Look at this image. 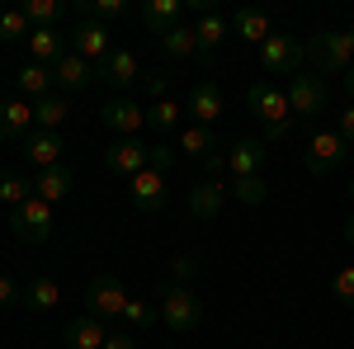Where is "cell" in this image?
Returning a JSON list of instances; mask_svg holds the SVG:
<instances>
[{
    "label": "cell",
    "mask_w": 354,
    "mask_h": 349,
    "mask_svg": "<svg viewBox=\"0 0 354 349\" xmlns=\"http://www.w3.org/2000/svg\"><path fill=\"white\" fill-rule=\"evenodd\" d=\"M123 321L133 326V330H151V326L161 321V312H156V302H128V307H123Z\"/></svg>",
    "instance_id": "d590c367"
},
{
    "label": "cell",
    "mask_w": 354,
    "mask_h": 349,
    "mask_svg": "<svg viewBox=\"0 0 354 349\" xmlns=\"http://www.w3.org/2000/svg\"><path fill=\"white\" fill-rule=\"evenodd\" d=\"M109 335H113V326L104 317H90V312H81V317H71L62 326V345L66 349H104Z\"/></svg>",
    "instance_id": "5bb4252c"
},
{
    "label": "cell",
    "mask_w": 354,
    "mask_h": 349,
    "mask_svg": "<svg viewBox=\"0 0 354 349\" xmlns=\"http://www.w3.org/2000/svg\"><path fill=\"white\" fill-rule=\"evenodd\" d=\"M350 203H354V185H350Z\"/></svg>",
    "instance_id": "7dc6e473"
},
{
    "label": "cell",
    "mask_w": 354,
    "mask_h": 349,
    "mask_svg": "<svg viewBox=\"0 0 354 349\" xmlns=\"http://www.w3.org/2000/svg\"><path fill=\"white\" fill-rule=\"evenodd\" d=\"M232 33H236L241 43H250V48H265L274 38V19L265 10H236V15H232Z\"/></svg>",
    "instance_id": "603a6c76"
},
{
    "label": "cell",
    "mask_w": 354,
    "mask_h": 349,
    "mask_svg": "<svg viewBox=\"0 0 354 349\" xmlns=\"http://www.w3.org/2000/svg\"><path fill=\"white\" fill-rule=\"evenodd\" d=\"M147 165H156V170H165V175H170V165H175V147H170V142H156Z\"/></svg>",
    "instance_id": "ab89813d"
},
{
    "label": "cell",
    "mask_w": 354,
    "mask_h": 349,
    "mask_svg": "<svg viewBox=\"0 0 354 349\" xmlns=\"http://www.w3.org/2000/svg\"><path fill=\"white\" fill-rule=\"evenodd\" d=\"M62 133H33L24 142V156H28V165L33 170H53V165H62Z\"/></svg>",
    "instance_id": "d4e9b609"
},
{
    "label": "cell",
    "mask_w": 354,
    "mask_h": 349,
    "mask_svg": "<svg viewBox=\"0 0 354 349\" xmlns=\"http://www.w3.org/2000/svg\"><path fill=\"white\" fill-rule=\"evenodd\" d=\"M76 10H81V19H95V24H109V19H118V15H128L123 0H81Z\"/></svg>",
    "instance_id": "e575fe53"
},
{
    "label": "cell",
    "mask_w": 354,
    "mask_h": 349,
    "mask_svg": "<svg viewBox=\"0 0 354 349\" xmlns=\"http://www.w3.org/2000/svg\"><path fill=\"white\" fill-rule=\"evenodd\" d=\"M156 312H161V321L170 326V330H180V335L203 330V302H198V293L185 288V283H170V279H165L161 293H156Z\"/></svg>",
    "instance_id": "6da1fadb"
},
{
    "label": "cell",
    "mask_w": 354,
    "mask_h": 349,
    "mask_svg": "<svg viewBox=\"0 0 354 349\" xmlns=\"http://www.w3.org/2000/svg\"><path fill=\"white\" fill-rule=\"evenodd\" d=\"M227 33H232V19L222 15L218 5H213V10H203V15L194 19V43H198V57H203V66L218 57V48L227 43Z\"/></svg>",
    "instance_id": "2e32d148"
},
{
    "label": "cell",
    "mask_w": 354,
    "mask_h": 349,
    "mask_svg": "<svg viewBox=\"0 0 354 349\" xmlns=\"http://www.w3.org/2000/svg\"><path fill=\"white\" fill-rule=\"evenodd\" d=\"M85 302H90V307H85L90 317H104V321L118 317V321H123V307L133 302V293H128V283H123L118 274H95V279L85 283Z\"/></svg>",
    "instance_id": "3957f363"
},
{
    "label": "cell",
    "mask_w": 354,
    "mask_h": 349,
    "mask_svg": "<svg viewBox=\"0 0 354 349\" xmlns=\"http://www.w3.org/2000/svg\"><path fill=\"white\" fill-rule=\"evenodd\" d=\"M185 113H189L198 128H213V123L222 118V90L208 81V76H203V81H194L189 85V100H185Z\"/></svg>",
    "instance_id": "e0dca14e"
},
{
    "label": "cell",
    "mask_w": 354,
    "mask_h": 349,
    "mask_svg": "<svg viewBox=\"0 0 354 349\" xmlns=\"http://www.w3.org/2000/svg\"><path fill=\"white\" fill-rule=\"evenodd\" d=\"M137 19L147 24V33L165 38L170 28H180V24H185V0H147V5L137 10Z\"/></svg>",
    "instance_id": "ffe728a7"
},
{
    "label": "cell",
    "mask_w": 354,
    "mask_h": 349,
    "mask_svg": "<svg viewBox=\"0 0 354 349\" xmlns=\"http://www.w3.org/2000/svg\"><path fill=\"white\" fill-rule=\"evenodd\" d=\"M345 95H350V104H354V66L345 71Z\"/></svg>",
    "instance_id": "bcb514c9"
},
{
    "label": "cell",
    "mask_w": 354,
    "mask_h": 349,
    "mask_svg": "<svg viewBox=\"0 0 354 349\" xmlns=\"http://www.w3.org/2000/svg\"><path fill=\"white\" fill-rule=\"evenodd\" d=\"M95 76L109 85V90L128 95V90L142 81V62H137V53H128V48H113V53L104 57V66H95Z\"/></svg>",
    "instance_id": "9a60e30c"
},
{
    "label": "cell",
    "mask_w": 354,
    "mask_h": 349,
    "mask_svg": "<svg viewBox=\"0 0 354 349\" xmlns=\"http://www.w3.org/2000/svg\"><path fill=\"white\" fill-rule=\"evenodd\" d=\"M90 81H100V76H95V66H90V62H81L76 53H66V57H62V62L53 66V90H57V95L85 90Z\"/></svg>",
    "instance_id": "44dd1931"
},
{
    "label": "cell",
    "mask_w": 354,
    "mask_h": 349,
    "mask_svg": "<svg viewBox=\"0 0 354 349\" xmlns=\"http://www.w3.org/2000/svg\"><path fill=\"white\" fill-rule=\"evenodd\" d=\"M33 133H38L33 104H28V100H5V104H0V142H19V147H24Z\"/></svg>",
    "instance_id": "ac0fdd59"
},
{
    "label": "cell",
    "mask_w": 354,
    "mask_h": 349,
    "mask_svg": "<svg viewBox=\"0 0 354 349\" xmlns=\"http://www.w3.org/2000/svg\"><path fill=\"white\" fill-rule=\"evenodd\" d=\"M71 53L90 62V66H104V57L113 53V33L109 24H95V19H81L76 33H71Z\"/></svg>",
    "instance_id": "4fadbf2b"
},
{
    "label": "cell",
    "mask_w": 354,
    "mask_h": 349,
    "mask_svg": "<svg viewBox=\"0 0 354 349\" xmlns=\"http://www.w3.org/2000/svg\"><path fill=\"white\" fill-rule=\"evenodd\" d=\"M330 293H335V302H345V307H354V265L335 269V279H330Z\"/></svg>",
    "instance_id": "f35d334b"
},
{
    "label": "cell",
    "mask_w": 354,
    "mask_h": 349,
    "mask_svg": "<svg viewBox=\"0 0 354 349\" xmlns=\"http://www.w3.org/2000/svg\"><path fill=\"white\" fill-rule=\"evenodd\" d=\"M340 236H345V245H354V213H350V222L340 227Z\"/></svg>",
    "instance_id": "f6af8a7d"
},
{
    "label": "cell",
    "mask_w": 354,
    "mask_h": 349,
    "mask_svg": "<svg viewBox=\"0 0 354 349\" xmlns=\"http://www.w3.org/2000/svg\"><path fill=\"white\" fill-rule=\"evenodd\" d=\"M57 302H62V288H57V279L38 274V279H28V283H24V307H28V312H53Z\"/></svg>",
    "instance_id": "f1b7e54d"
},
{
    "label": "cell",
    "mask_w": 354,
    "mask_h": 349,
    "mask_svg": "<svg viewBox=\"0 0 354 349\" xmlns=\"http://www.w3.org/2000/svg\"><path fill=\"white\" fill-rule=\"evenodd\" d=\"M175 151H185V156H194V161H208V156L218 151V137H213V128L185 123V128L175 133Z\"/></svg>",
    "instance_id": "484cf974"
},
{
    "label": "cell",
    "mask_w": 354,
    "mask_h": 349,
    "mask_svg": "<svg viewBox=\"0 0 354 349\" xmlns=\"http://www.w3.org/2000/svg\"><path fill=\"white\" fill-rule=\"evenodd\" d=\"M288 109H293V118H317L322 109H326V85L317 71H298L293 81H288Z\"/></svg>",
    "instance_id": "30bf717a"
},
{
    "label": "cell",
    "mask_w": 354,
    "mask_h": 349,
    "mask_svg": "<svg viewBox=\"0 0 354 349\" xmlns=\"http://www.w3.org/2000/svg\"><path fill=\"white\" fill-rule=\"evenodd\" d=\"M265 165H270V147L260 137H236L232 142V151H227L232 180H255V175H265Z\"/></svg>",
    "instance_id": "7c38bea8"
},
{
    "label": "cell",
    "mask_w": 354,
    "mask_h": 349,
    "mask_svg": "<svg viewBox=\"0 0 354 349\" xmlns=\"http://www.w3.org/2000/svg\"><path fill=\"white\" fill-rule=\"evenodd\" d=\"M147 90H151L156 100H165V95H170V81H165L161 71H156V76H147Z\"/></svg>",
    "instance_id": "ee69618b"
},
{
    "label": "cell",
    "mask_w": 354,
    "mask_h": 349,
    "mask_svg": "<svg viewBox=\"0 0 354 349\" xmlns=\"http://www.w3.org/2000/svg\"><path fill=\"white\" fill-rule=\"evenodd\" d=\"M66 53H71V33H62V28H33L28 33V62L57 66Z\"/></svg>",
    "instance_id": "d6986e66"
},
{
    "label": "cell",
    "mask_w": 354,
    "mask_h": 349,
    "mask_svg": "<svg viewBox=\"0 0 354 349\" xmlns=\"http://www.w3.org/2000/svg\"><path fill=\"white\" fill-rule=\"evenodd\" d=\"M232 194L241 198L245 208H260V203H265V194H270V180H265V175H255V180H236Z\"/></svg>",
    "instance_id": "8d00e7d4"
},
{
    "label": "cell",
    "mask_w": 354,
    "mask_h": 349,
    "mask_svg": "<svg viewBox=\"0 0 354 349\" xmlns=\"http://www.w3.org/2000/svg\"><path fill=\"white\" fill-rule=\"evenodd\" d=\"M350 38H354V28H350Z\"/></svg>",
    "instance_id": "c3c4849f"
},
{
    "label": "cell",
    "mask_w": 354,
    "mask_h": 349,
    "mask_svg": "<svg viewBox=\"0 0 354 349\" xmlns=\"http://www.w3.org/2000/svg\"><path fill=\"white\" fill-rule=\"evenodd\" d=\"M161 48L170 62H189V57H198V43H194V24H180V28H170L161 38Z\"/></svg>",
    "instance_id": "1f68e13d"
},
{
    "label": "cell",
    "mask_w": 354,
    "mask_h": 349,
    "mask_svg": "<svg viewBox=\"0 0 354 349\" xmlns=\"http://www.w3.org/2000/svg\"><path fill=\"white\" fill-rule=\"evenodd\" d=\"M71 185H76V180H71L66 165H53V170H38V175H33V194H38L43 203H53V208L71 194Z\"/></svg>",
    "instance_id": "4316f807"
},
{
    "label": "cell",
    "mask_w": 354,
    "mask_h": 349,
    "mask_svg": "<svg viewBox=\"0 0 354 349\" xmlns=\"http://www.w3.org/2000/svg\"><path fill=\"white\" fill-rule=\"evenodd\" d=\"M345 156H350V147L340 142V133H335V128H317V133H312V142H307L302 165H307L312 175H335V170L345 165Z\"/></svg>",
    "instance_id": "ba28073f"
},
{
    "label": "cell",
    "mask_w": 354,
    "mask_h": 349,
    "mask_svg": "<svg viewBox=\"0 0 354 349\" xmlns=\"http://www.w3.org/2000/svg\"><path fill=\"white\" fill-rule=\"evenodd\" d=\"M128 203H133V213H142V217L165 213V203H170V189H165V170L147 165L142 175H133V180H128Z\"/></svg>",
    "instance_id": "52a82bcc"
},
{
    "label": "cell",
    "mask_w": 354,
    "mask_h": 349,
    "mask_svg": "<svg viewBox=\"0 0 354 349\" xmlns=\"http://www.w3.org/2000/svg\"><path fill=\"white\" fill-rule=\"evenodd\" d=\"M147 128H151V133H161V142H165L170 133H180V128H185V104H180V100H170V95L156 100V104L147 109Z\"/></svg>",
    "instance_id": "83f0119b"
},
{
    "label": "cell",
    "mask_w": 354,
    "mask_h": 349,
    "mask_svg": "<svg viewBox=\"0 0 354 349\" xmlns=\"http://www.w3.org/2000/svg\"><path fill=\"white\" fill-rule=\"evenodd\" d=\"M147 161H151V147H147L142 137H113L109 147H104V170H109V175H123V180L142 175Z\"/></svg>",
    "instance_id": "9c48e42d"
},
{
    "label": "cell",
    "mask_w": 354,
    "mask_h": 349,
    "mask_svg": "<svg viewBox=\"0 0 354 349\" xmlns=\"http://www.w3.org/2000/svg\"><path fill=\"white\" fill-rule=\"evenodd\" d=\"M335 133H340V142H345V147L354 151V104L345 109V113H340V123H335Z\"/></svg>",
    "instance_id": "b9f144b4"
},
{
    "label": "cell",
    "mask_w": 354,
    "mask_h": 349,
    "mask_svg": "<svg viewBox=\"0 0 354 349\" xmlns=\"http://www.w3.org/2000/svg\"><path fill=\"white\" fill-rule=\"evenodd\" d=\"M66 113H71V104H66V95H48V100H38L33 104V123H38V133H57L62 123H66Z\"/></svg>",
    "instance_id": "f546056e"
},
{
    "label": "cell",
    "mask_w": 354,
    "mask_h": 349,
    "mask_svg": "<svg viewBox=\"0 0 354 349\" xmlns=\"http://www.w3.org/2000/svg\"><path fill=\"white\" fill-rule=\"evenodd\" d=\"M15 90H19V100H28V104L48 100V95H53V66H38V62H24V66L15 71Z\"/></svg>",
    "instance_id": "cb8c5ba5"
},
{
    "label": "cell",
    "mask_w": 354,
    "mask_h": 349,
    "mask_svg": "<svg viewBox=\"0 0 354 349\" xmlns=\"http://www.w3.org/2000/svg\"><path fill=\"white\" fill-rule=\"evenodd\" d=\"M62 10H66V0H28L24 5V15L33 19V28H57Z\"/></svg>",
    "instance_id": "836d02e7"
},
{
    "label": "cell",
    "mask_w": 354,
    "mask_h": 349,
    "mask_svg": "<svg viewBox=\"0 0 354 349\" xmlns=\"http://www.w3.org/2000/svg\"><path fill=\"white\" fill-rule=\"evenodd\" d=\"M307 57H312V71L345 76V71L354 66V38H350V28H322V33L307 43Z\"/></svg>",
    "instance_id": "7a4b0ae2"
},
{
    "label": "cell",
    "mask_w": 354,
    "mask_h": 349,
    "mask_svg": "<svg viewBox=\"0 0 354 349\" xmlns=\"http://www.w3.org/2000/svg\"><path fill=\"white\" fill-rule=\"evenodd\" d=\"M222 203H227V185L222 180H203V185L189 189V217L194 222H213L222 213Z\"/></svg>",
    "instance_id": "7402d4cb"
},
{
    "label": "cell",
    "mask_w": 354,
    "mask_h": 349,
    "mask_svg": "<svg viewBox=\"0 0 354 349\" xmlns=\"http://www.w3.org/2000/svg\"><path fill=\"white\" fill-rule=\"evenodd\" d=\"M198 269H203L198 255H180V260H170V283H185V288H189L194 279H198Z\"/></svg>",
    "instance_id": "74e56055"
},
{
    "label": "cell",
    "mask_w": 354,
    "mask_h": 349,
    "mask_svg": "<svg viewBox=\"0 0 354 349\" xmlns=\"http://www.w3.org/2000/svg\"><path fill=\"white\" fill-rule=\"evenodd\" d=\"M260 53V71L265 76H298L302 71V62H307V43H298L293 33H274L265 48H255Z\"/></svg>",
    "instance_id": "5b68a950"
},
{
    "label": "cell",
    "mask_w": 354,
    "mask_h": 349,
    "mask_svg": "<svg viewBox=\"0 0 354 349\" xmlns=\"http://www.w3.org/2000/svg\"><path fill=\"white\" fill-rule=\"evenodd\" d=\"M245 109L260 118V128H288L293 123V109H288V95L274 81H255L245 85Z\"/></svg>",
    "instance_id": "277c9868"
},
{
    "label": "cell",
    "mask_w": 354,
    "mask_h": 349,
    "mask_svg": "<svg viewBox=\"0 0 354 349\" xmlns=\"http://www.w3.org/2000/svg\"><path fill=\"white\" fill-rule=\"evenodd\" d=\"M104 349H137V340L128 335V330H113L109 340H104Z\"/></svg>",
    "instance_id": "7bdbcfd3"
},
{
    "label": "cell",
    "mask_w": 354,
    "mask_h": 349,
    "mask_svg": "<svg viewBox=\"0 0 354 349\" xmlns=\"http://www.w3.org/2000/svg\"><path fill=\"white\" fill-rule=\"evenodd\" d=\"M28 198H33V180L15 175V170H0V203L15 213V208H24Z\"/></svg>",
    "instance_id": "4dcf8cb0"
},
{
    "label": "cell",
    "mask_w": 354,
    "mask_h": 349,
    "mask_svg": "<svg viewBox=\"0 0 354 349\" xmlns=\"http://www.w3.org/2000/svg\"><path fill=\"white\" fill-rule=\"evenodd\" d=\"M15 302H24V288L10 274H0V307H15Z\"/></svg>",
    "instance_id": "60d3db41"
},
{
    "label": "cell",
    "mask_w": 354,
    "mask_h": 349,
    "mask_svg": "<svg viewBox=\"0 0 354 349\" xmlns=\"http://www.w3.org/2000/svg\"><path fill=\"white\" fill-rule=\"evenodd\" d=\"M100 123H104L113 137H137L147 128V109L137 104L133 95H113L109 104L100 109Z\"/></svg>",
    "instance_id": "8fae6325"
},
{
    "label": "cell",
    "mask_w": 354,
    "mask_h": 349,
    "mask_svg": "<svg viewBox=\"0 0 354 349\" xmlns=\"http://www.w3.org/2000/svg\"><path fill=\"white\" fill-rule=\"evenodd\" d=\"M10 227H15V241H24V245H43V241H53V203H43L38 194L28 198L24 208H15L10 213Z\"/></svg>",
    "instance_id": "8992f818"
},
{
    "label": "cell",
    "mask_w": 354,
    "mask_h": 349,
    "mask_svg": "<svg viewBox=\"0 0 354 349\" xmlns=\"http://www.w3.org/2000/svg\"><path fill=\"white\" fill-rule=\"evenodd\" d=\"M28 33H33V19L24 10H0V43H19V38L28 43Z\"/></svg>",
    "instance_id": "d6a6232c"
}]
</instances>
